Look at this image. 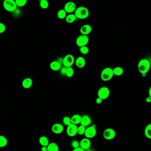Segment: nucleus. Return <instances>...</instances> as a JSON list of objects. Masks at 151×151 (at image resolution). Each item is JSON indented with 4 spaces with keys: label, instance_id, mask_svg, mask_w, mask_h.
Masks as SVG:
<instances>
[{
    "label": "nucleus",
    "instance_id": "obj_11",
    "mask_svg": "<svg viewBox=\"0 0 151 151\" xmlns=\"http://www.w3.org/2000/svg\"><path fill=\"white\" fill-rule=\"evenodd\" d=\"M76 9V5L75 3L71 1L67 2L64 6V10L65 11L66 13H71L75 11Z\"/></svg>",
    "mask_w": 151,
    "mask_h": 151
},
{
    "label": "nucleus",
    "instance_id": "obj_19",
    "mask_svg": "<svg viewBox=\"0 0 151 151\" xmlns=\"http://www.w3.org/2000/svg\"><path fill=\"white\" fill-rule=\"evenodd\" d=\"M71 118V123L77 125L81 122L82 116L79 114L74 115Z\"/></svg>",
    "mask_w": 151,
    "mask_h": 151
},
{
    "label": "nucleus",
    "instance_id": "obj_32",
    "mask_svg": "<svg viewBox=\"0 0 151 151\" xmlns=\"http://www.w3.org/2000/svg\"><path fill=\"white\" fill-rule=\"evenodd\" d=\"M80 51L81 53L83 55H86L89 53V49L87 47L83 46L80 47Z\"/></svg>",
    "mask_w": 151,
    "mask_h": 151
},
{
    "label": "nucleus",
    "instance_id": "obj_36",
    "mask_svg": "<svg viewBox=\"0 0 151 151\" xmlns=\"http://www.w3.org/2000/svg\"><path fill=\"white\" fill-rule=\"evenodd\" d=\"M102 102V100L99 98H98L96 99V102L97 104H100Z\"/></svg>",
    "mask_w": 151,
    "mask_h": 151
},
{
    "label": "nucleus",
    "instance_id": "obj_31",
    "mask_svg": "<svg viewBox=\"0 0 151 151\" xmlns=\"http://www.w3.org/2000/svg\"><path fill=\"white\" fill-rule=\"evenodd\" d=\"M63 122L64 125L67 126L71 124V118L69 116H65L63 119Z\"/></svg>",
    "mask_w": 151,
    "mask_h": 151
},
{
    "label": "nucleus",
    "instance_id": "obj_10",
    "mask_svg": "<svg viewBox=\"0 0 151 151\" xmlns=\"http://www.w3.org/2000/svg\"><path fill=\"white\" fill-rule=\"evenodd\" d=\"M77 129H78L77 126L71 123V124L67 126V134L71 137L75 136L77 134Z\"/></svg>",
    "mask_w": 151,
    "mask_h": 151
},
{
    "label": "nucleus",
    "instance_id": "obj_23",
    "mask_svg": "<svg viewBox=\"0 0 151 151\" xmlns=\"http://www.w3.org/2000/svg\"><path fill=\"white\" fill-rule=\"evenodd\" d=\"M113 70L114 75L116 76H120V75H123L124 73L123 68L121 67H115V68H114V69H113Z\"/></svg>",
    "mask_w": 151,
    "mask_h": 151
},
{
    "label": "nucleus",
    "instance_id": "obj_39",
    "mask_svg": "<svg viewBox=\"0 0 151 151\" xmlns=\"http://www.w3.org/2000/svg\"><path fill=\"white\" fill-rule=\"evenodd\" d=\"M146 102L148 103H150L151 102V97H148L146 98Z\"/></svg>",
    "mask_w": 151,
    "mask_h": 151
},
{
    "label": "nucleus",
    "instance_id": "obj_35",
    "mask_svg": "<svg viewBox=\"0 0 151 151\" xmlns=\"http://www.w3.org/2000/svg\"><path fill=\"white\" fill-rule=\"evenodd\" d=\"M66 67L63 66V67H61L60 70V73L62 75H65L66 71Z\"/></svg>",
    "mask_w": 151,
    "mask_h": 151
},
{
    "label": "nucleus",
    "instance_id": "obj_34",
    "mask_svg": "<svg viewBox=\"0 0 151 151\" xmlns=\"http://www.w3.org/2000/svg\"><path fill=\"white\" fill-rule=\"evenodd\" d=\"M6 30V27L5 24L0 22V34L3 33Z\"/></svg>",
    "mask_w": 151,
    "mask_h": 151
},
{
    "label": "nucleus",
    "instance_id": "obj_17",
    "mask_svg": "<svg viewBox=\"0 0 151 151\" xmlns=\"http://www.w3.org/2000/svg\"><path fill=\"white\" fill-rule=\"evenodd\" d=\"M75 64H76V66L78 68H83L86 64V61H85V59L82 57H78L75 60Z\"/></svg>",
    "mask_w": 151,
    "mask_h": 151
},
{
    "label": "nucleus",
    "instance_id": "obj_15",
    "mask_svg": "<svg viewBox=\"0 0 151 151\" xmlns=\"http://www.w3.org/2000/svg\"><path fill=\"white\" fill-rule=\"evenodd\" d=\"M91 120L90 118L86 115H84L82 116L81 119V125L84 126V127L88 126L91 124Z\"/></svg>",
    "mask_w": 151,
    "mask_h": 151
},
{
    "label": "nucleus",
    "instance_id": "obj_9",
    "mask_svg": "<svg viewBox=\"0 0 151 151\" xmlns=\"http://www.w3.org/2000/svg\"><path fill=\"white\" fill-rule=\"evenodd\" d=\"M97 133V130L96 128L94 126L88 127L87 128H86L85 135L86 138H92L96 136Z\"/></svg>",
    "mask_w": 151,
    "mask_h": 151
},
{
    "label": "nucleus",
    "instance_id": "obj_8",
    "mask_svg": "<svg viewBox=\"0 0 151 151\" xmlns=\"http://www.w3.org/2000/svg\"><path fill=\"white\" fill-rule=\"evenodd\" d=\"M103 136L105 139L107 140H111L114 138L116 136V132L114 129L112 128H108L105 129Z\"/></svg>",
    "mask_w": 151,
    "mask_h": 151
},
{
    "label": "nucleus",
    "instance_id": "obj_24",
    "mask_svg": "<svg viewBox=\"0 0 151 151\" xmlns=\"http://www.w3.org/2000/svg\"><path fill=\"white\" fill-rule=\"evenodd\" d=\"M151 124H149L146 126L144 129V134H145V136L149 139H151Z\"/></svg>",
    "mask_w": 151,
    "mask_h": 151
},
{
    "label": "nucleus",
    "instance_id": "obj_33",
    "mask_svg": "<svg viewBox=\"0 0 151 151\" xmlns=\"http://www.w3.org/2000/svg\"><path fill=\"white\" fill-rule=\"evenodd\" d=\"M71 145L72 146V147L73 148H78L80 147L79 145V143L77 140H73L71 142Z\"/></svg>",
    "mask_w": 151,
    "mask_h": 151
},
{
    "label": "nucleus",
    "instance_id": "obj_30",
    "mask_svg": "<svg viewBox=\"0 0 151 151\" xmlns=\"http://www.w3.org/2000/svg\"><path fill=\"white\" fill-rule=\"evenodd\" d=\"M85 130H86V127H84V126L81 125L78 127L77 134H78L80 135H82L84 134Z\"/></svg>",
    "mask_w": 151,
    "mask_h": 151
},
{
    "label": "nucleus",
    "instance_id": "obj_13",
    "mask_svg": "<svg viewBox=\"0 0 151 151\" xmlns=\"http://www.w3.org/2000/svg\"><path fill=\"white\" fill-rule=\"evenodd\" d=\"M79 145L81 148H82L84 150H87L90 147L91 141L89 139L86 138L82 139L79 143Z\"/></svg>",
    "mask_w": 151,
    "mask_h": 151
},
{
    "label": "nucleus",
    "instance_id": "obj_16",
    "mask_svg": "<svg viewBox=\"0 0 151 151\" xmlns=\"http://www.w3.org/2000/svg\"><path fill=\"white\" fill-rule=\"evenodd\" d=\"M33 84V80L30 78H25L22 82V86L25 89H28L32 86Z\"/></svg>",
    "mask_w": 151,
    "mask_h": 151
},
{
    "label": "nucleus",
    "instance_id": "obj_2",
    "mask_svg": "<svg viewBox=\"0 0 151 151\" xmlns=\"http://www.w3.org/2000/svg\"><path fill=\"white\" fill-rule=\"evenodd\" d=\"M74 14L78 19H85L89 16V11L86 7L80 6L76 9Z\"/></svg>",
    "mask_w": 151,
    "mask_h": 151
},
{
    "label": "nucleus",
    "instance_id": "obj_7",
    "mask_svg": "<svg viewBox=\"0 0 151 151\" xmlns=\"http://www.w3.org/2000/svg\"><path fill=\"white\" fill-rule=\"evenodd\" d=\"M75 62L74 57L71 55L69 54L66 55L63 60V64L65 67H71Z\"/></svg>",
    "mask_w": 151,
    "mask_h": 151
},
{
    "label": "nucleus",
    "instance_id": "obj_1",
    "mask_svg": "<svg viewBox=\"0 0 151 151\" xmlns=\"http://www.w3.org/2000/svg\"><path fill=\"white\" fill-rule=\"evenodd\" d=\"M150 68V63L147 59H142L140 61L138 65L139 71L142 74H145L149 71Z\"/></svg>",
    "mask_w": 151,
    "mask_h": 151
},
{
    "label": "nucleus",
    "instance_id": "obj_12",
    "mask_svg": "<svg viewBox=\"0 0 151 151\" xmlns=\"http://www.w3.org/2000/svg\"><path fill=\"white\" fill-rule=\"evenodd\" d=\"M51 130L53 133L57 134H59L60 133H62L63 132L64 130V127L61 124H55L52 126Z\"/></svg>",
    "mask_w": 151,
    "mask_h": 151
},
{
    "label": "nucleus",
    "instance_id": "obj_18",
    "mask_svg": "<svg viewBox=\"0 0 151 151\" xmlns=\"http://www.w3.org/2000/svg\"><path fill=\"white\" fill-rule=\"evenodd\" d=\"M50 67L54 71H59L61 67V64L57 61H54L50 63Z\"/></svg>",
    "mask_w": 151,
    "mask_h": 151
},
{
    "label": "nucleus",
    "instance_id": "obj_5",
    "mask_svg": "<svg viewBox=\"0 0 151 151\" xmlns=\"http://www.w3.org/2000/svg\"><path fill=\"white\" fill-rule=\"evenodd\" d=\"M110 91L109 88L106 87H102L99 89L98 92V98L102 100H105L110 96Z\"/></svg>",
    "mask_w": 151,
    "mask_h": 151
},
{
    "label": "nucleus",
    "instance_id": "obj_40",
    "mask_svg": "<svg viewBox=\"0 0 151 151\" xmlns=\"http://www.w3.org/2000/svg\"><path fill=\"white\" fill-rule=\"evenodd\" d=\"M149 97H151V88L149 89Z\"/></svg>",
    "mask_w": 151,
    "mask_h": 151
},
{
    "label": "nucleus",
    "instance_id": "obj_22",
    "mask_svg": "<svg viewBox=\"0 0 151 151\" xmlns=\"http://www.w3.org/2000/svg\"><path fill=\"white\" fill-rule=\"evenodd\" d=\"M66 21L67 23L71 24L75 21L77 18L75 17V15L74 14H70L66 17Z\"/></svg>",
    "mask_w": 151,
    "mask_h": 151
},
{
    "label": "nucleus",
    "instance_id": "obj_38",
    "mask_svg": "<svg viewBox=\"0 0 151 151\" xmlns=\"http://www.w3.org/2000/svg\"><path fill=\"white\" fill-rule=\"evenodd\" d=\"M41 150V151H47V146H42Z\"/></svg>",
    "mask_w": 151,
    "mask_h": 151
},
{
    "label": "nucleus",
    "instance_id": "obj_37",
    "mask_svg": "<svg viewBox=\"0 0 151 151\" xmlns=\"http://www.w3.org/2000/svg\"><path fill=\"white\" fill-rule=\"evenodd\" d=\"M72 151H85V150H84L82 148H81L79 147L77 148H75Z\"/></svg>",
    "mask_w": 151,
    "mask_h": 151
},
{
    "label": "nucleus",
    "instance_id": "obj_28",
    "mask_svg": "<svg viewBox=\"0 0 151 151\" xmlns=\"http://www.w3.org/2000/svg\"><path fill=\"white\" fill-rule=\"evenodd\" d=\"M40 5L43 9H47L49 7V3L46 0H41Z\"/></svg>",
    "mask_w": 151,
    "mask_h": 151
},
{
    "label": "nucleus",
    "instance_id": "obj_20",
    "mask_svg": "<svg viewBox=\"0 0 151 151\" xmlns=\"http://www.w3.org/2000/svg\"><path fill=\"white\" fill-rule=\"evenodd\" d=\"M47 151H59V148L57 144L52 142L47 146Z\"/></svg>",
    "mask_w": 151,
    "mask_h": 151
},
{
    "label": "nucleus",
    "instance_id": "obj_25",
    "mask_svg": "<svg viewBox=\"0 0 151 151\" xmlns=\"http://www.w3.org/2000/svg\"><path fill=\"white\" fill-rule=\"evenodd\" d=\"M8 144V140L5 136L0 135V148L5 147Z\"/></svg>",
    "mask_w": 151,
    "mask_h": 151
},
{
    "label": "nucleus",
    "instance_id": "obj_14",
    "mask_svg": "<svg viewBox=\"0 0 151 151\" xmlns=\"http://www.w3.org/2000/svg\"><path fill=\"white\" fill-rule=\"evenodd\" d=\"M92 31V27L89 25H85L80 28V31L82 35L87 36L91 33Z\"/></svg>",
    "mask_w": 151,
    "mask_h": 151
},
{
    "label": "nucleus",
    "instance_id": "obj_26",
    "mask_svg": "<svg viewBox=\"0 0 151 151\" xmlns=\"http://www.w3.org/2000/svg\"><path fill=\"white\" fill-rule=\"evenodd\" d=\"M67 13L64 9H60L57 13V17L59 19H63L66 18Z\"/></svg>",
    "mask_w": 151,
    "mask_h": 151
},
{
    "label": "nucleus",
    "instance_id": "obj_6",
    "mask_svg": "<svg viewBox=\"0 0 151 151\" xmlns=\"http://www.w3.org/2000/svg\"><path fill=\"white\" fill-rule=\"evenodd\" d=\"M89 41V37L87 36L81 35L76 39V45L80 47L86 46L88 44Z\"/></svg>",
    "mask_w": 151,
    "mask_h": 151
},
{
    "label": "nucleus",
    "instance_id": "obj_3",
    "mask_svg": "<svg viewBox=\"0 0 151 151\" xmlns=\"http://www.w3.org/2000/svg\"><path fill=\"white\" fill-rule=\"evenodd\" d=\"M114 75L113 69L110 67H107L103 69L101 73V79L105 82L109 81L113 78Z\"/></svg>",
    "mask_w": 151,
    "mask_h": 151
},
{
    "label": "nucleus",
    "instance_id": "obj_27",
    "mask_svg": "<svg viewBox=\"0 0 151 151\" xmlns=\"http://www.w3.org/2000/svg\"><path fill=\"white\" fill-rule=\"evenodd\" d=\"M74 70L72 67H67L66 68L65 75L67 77H69V78L72 77L74 75Z\"/></svg>",
    "mask_w": 151,
    "mask_h": 151
},
{
    "label": "nucleus",
    "instance_id": "obj_21",
    "mask_svg": "<svg viewBox=\"0 0 151 151\" xmlns=\"http://www.w3.org/2000/svg\"><path fill=\"white\" fill-rule=\"evenodd\" d=\"M39 143L42 146H47L49 144V139L47 136H42L39 138Z\"/></svg>",
    "mask_w": 151,
    "mask_h": 151
},
{
    "label": "nucleus",
    "instance_id": "obj_29",
    "mask_svg": "<svg viewBox=\"0 0 151 151\" xmlns=\"http://www.w3.org/2000/svg\"><path fill=\"white\" fill-rule=\"evenodd\" d=\"M17 7H22L27 4V0H16L15 1Z\"/></svg>",
    "mask_w": 151,
    "mask_h": 151
},
{
    "label": "nucleus",
    "instance_id": "obj_4",
    "mask_svg": "<svg viewBox=\"0 0 151 151\" xmlns=\"http://www.w3.org/2000/svg\"><path fill=\"white\" fill-rule=\"evenodd\" d=\"M3 5L5 9L8 12H13L17 9L16 2L13 0H5Z\"/></svg>",
    "mask_w": 151,
    "mask_h": 151
}]
</instances>
